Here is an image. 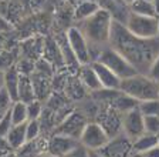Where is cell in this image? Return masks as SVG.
<instances>
[{"label":"cell","mask_w":159,"mask_h":157,"mask_svg":"<svg viewBox=\"0 0 159 157\" xmlns=\"http://www.w3.org/2000/svg\"><path fill=\"white\" fill-rule=\"evenodd\" d=\"M159 19V17H158ZM158 37H159V23H158Z\"/></svg>","instance_id":"ee69618b"},{"label":"cell","mask_w":159,"mask_h":157,"mask_svg":"<svg viewBox=\"0 0 159 157\" xmlns=\"http://www.w3.org/2000/svg\"><path fill=\"white\" fill-rule=\"evenodd\" d=\"M6 141L9 144L10 150H19L21 146H24L27 141L26 137V123L23 124H14L11 127V130L9 131V134L6 136Z\"/></svg>","instance_id":"ac0fdd59"},{"label":"cell","mask_w":159,"mask_h":157,"mask_svg":"<svg viewBox=\"0 0 159 157\" xmlns=\"http://www.w3.org/2000/svg\"><path fill=\"white\" fill-rule=\"evenodd\" d=\"M46 0H33V3L34 4H41V3H44Z\"/></svg>","instance_id":"7bdbcfd3"},{"label":"cell","mask_w":159,"mask_h":157,"mask_svg":"<svg viewBox=\"0 0 159 157\" xmlns=\"http://www.w3.org/2000/svg\"><path fill=\"white\" fill-rule=\"evenodd\" d=\"M19 81H20V71L17 67L13 66L9 70L4 71V89L13 99V101L19 100Z\"/></svg>","instance_id":"d6986e66"},{"label":"cell","mask_w":159,"mask_h":157,"mask_svg":"<svg viewBox=\"0 0 159 157\" xmlns=\"http://www.w3.org/2000/svg\"><path fill=\"white\" fill-rule=\"evenodd\" d=\"M119 90H122L139 103L159 97V83L145 73H135L134 76L121 80Z\"/></svg>","instance_id":"3957f363"},{"label":"cell","mask_w":159,"mask_h":157,"mask_svg":"<svg viewBox=\"0 0 159 157\" xmlns=\"http://www.w3.org/2000/svg\"><path fill=\"white\" fill-rule=\"evenodd\" d=\"M63 157H89V150L85 149L83 144H77L73 150H70L68 153Z\"/></svg>","instance_id":"1f68e13d"},{"label":"cell","mask_w":159,"mask_h":157,"mask_svg":"<svg viewBox=\"0 0 159 157\" xmlns=\"http://www.w3.org/2000/svg\"><path fill=\"white\" fill-rule=\"evenodd\" d=\"M87 123H88V119L77 107H74L73 110L70 113H67V116L57 124L53 133L64 134V136H68L75 139V140H80L81 133H83L84 127L87 126Z\"/></svg>","instance_id":"8992f818"},{"label":"cell","mask_w":159,"mask_h":157,"mask_svg":"<svg viewBox=\"0 0 159 157\" xmlns=\"http://www.w3.org/2000/svg\"><path fill=\"white\" fill-rule=\"evenodd\" d=\"M152 2H153V4H155L156 13H158V16H159V0H152Z\"/></svg>","instance_id":"f35d334b"},{"label":"cell","mask_w":159,"mask_h":157,"mask_svg":"<svg viewBox=\"0 0 159 157\" xmlns=\"http://www.w3.org/2000/svg\"><path fill=\"white\" fill-rule=\"evenodd\" d=\"M95 121H98L102 126V129L109 137L122 133V113H119L118 110L108 104H99Z\"/></svg>","instance_id":"ba28073f"},{"label":"cell","mask_w":159,"mask_h":157,"mask_svg":"<svg viewBox=\"0 0 159 157\" xmlns=\"http://www.w3.org/2000/svg\"><path fill=\"white\" fill-rule=\"evenodd\" d=\"M77 144H80V141L73 139V137L58 134V133H51L47 137L46 151L50 154H53V156L63 157V156H66L70 150H73Z\"/></svg>","instance_id":"7c38bea8"},{"label":"cell","mask_w":159,"mask_h":157,"mask_svg":"<svg viewBox=\"0 0 159 157\" xmlns=\"http://www.w3.org/2000/svg\"><path fill=\"white\" fill-rule=\"evenodd\" d=\"M146 74H148L151 79H153V80H156L159 83V54L155 57V60L152 61V64H151V67H149V70Z\"/></svg>","instance_id":"d6a6232c"},{"label":"cell","mask_w":159,"mask_h":157,"mask_svg":"<svg viewBox=\"0 0 159 157\" xmlns=\"http://www.w3.org/2000/svg\"><path fill=\"white\" fill-rule=\"evenodd\" d=\"M109 140V136L102 129V126L95 120H91L84 127L81 137H80V144H83L89 151H98L102 149L104 144Z\"/></svg>","instance_id":"52a82bcc"},{"label":"cell","mask_w":159,"mask_h":157,"mask_svg":"<svg viewBox=\"0 0 159 157\" xmlns=\"http://www.w3.org/2000/svg\"><path fill=\"white\" fill-rule=\"evenodd\" d=\"M64 91L67 93L70 100L75 101V103L84 100L85 97L89 96V91L87 90L85 87H84V84L80 81L77 74H73L71 77H68V80H67V83H66V87H64Z\"/></svg>","instance_id":"e0dca14e"},{"label":"cell","mask_w":159,"mask_h":157,"mask_svg":"<svg viewBox=\"0 0 159 157\" xmlns=\"http://www.w3.org/2000/svg\"><path fill=\"white\" fill-rule=\"evenodd\" d=\"M19 100L24 101V103H30V101L36 100V93H34V87H33V83H31V79H30V76H26V74H20Z\"/></svg>","instance_id":"7402d4cb"},{"label":"cell","mask_w":159,"mask_h":157,"mask_svg":"<svg viewBox=\"0 0 159 157\" xmlns=\"http://www.w3.org/2000/svg\"><path fill=\"white\" fill-rule=\"evenodd\" d=\"M122 133L131 140L145 133V117L138 107L122 114Z\"/></svg>","instance_id":"8fae6325"},{"label":"cell","mask_w":159,"mask_h":157,"mask_svg":"<svg viewBox=\"0 0 159 157\" xmlns=\"http://www.w3.org/2000/svg\"><path fill=\"white\" fill-rule=\"evenodd\" d=\"M10 116L13 124H23L29 120V114H27V103L21 100L13 101L11 107H10Z\"/></svg>","instance_id":"cb8c5ba5"},{"label":"cell","mask_w":159,"mask_h":157,"mask_svg":"<svg viewBox=\"0 0 159 157\" xmlns=\"http://www.w3.org/2000/svg\"><path fill=\"white\" fill-rule=\"evenodd\" d=\"M43 136V131H41V124L40 120H27L26 121V137L27 141L36 140Z\"/></svg>","instance_id":"484cf974"},{"label":"cell","mask_w":159,"mask_h":157,"mask_svg":"<svg viewBox=\"0 0 159 157\" xmlns=\"http://www.w3.org/2000/svg\"><path fill=\"white\" fill-rule=\"evenodd\" d=\"M44 104L40 100H33L27 103V114H29V120H39L41 113H43Z\"/></svg>","instance_id":"83f0119b"},{"label":"cell","mask_w":159,"mask_h":157,"mask_svg":"<svg viewBox=\"0 0 159 157\" xmlns=\"http://www.w3.org/2000/svg\"><path fill=\"white\" fill-rule=\"evenodd\" d=\"M125 2H126V3H131V2H132V0H125Z\"/></svg>","instance_id":"f6af8a7d"},{"label":"cell","mask_w":159,"mask_h":157,"mask_svg":"<svg viewBox=\"0 0 159 157\" xmlns=\"http://www.w3.org/2000/svg\"><path fill=\"white\" fill-rule=\"evenodd\" d=\"M91 66L94 67L97 76H98V80L102 86V89H109V90H116L121 86V79L114 73L111 69L102 64L101 61H93Z\"/></svg>","instance_id":"5bb4252c"},{"label":"cell","mask_w":159,"mask_h":157,"mask_svg":"<svg viewBox=\"0 0 159 157\" xmlns=\"http://www.w3.org/2000/svg\"><path fill=\"white\" fill-rule=\"evenodd\" d=\"M13 104V99L10 97V94L6 91V89H2L0 90V120L6 116L10 111V107Z\"/></svg>","instance_id":"f1b7e54d"},{"label":"cell","mask_w":159,"mask_h":157,"mask_svg":"<svg viewBox=\"0 0 159 157\" xmlns=\"http://www.w3.org/2000/svg\"><path fill=\"white\" fill-rule=\"evenodd\" d=\"M67 42H68L71 50H73L75 59L80 64H89L91 56H89V43L77 26H71L66 32Z\"/></svg>","instance_id":"9c48e42d"},{"label":"cell","mask_w":159,"mask_h":157,"mask_svg":"<svg viewBox=\"0 0 159 157\" xmlns=\"http://www.w3.org/2000/svg\"><path fill=\"white\" fill-rule=\"evenodd\" d=\"M145 131L159 136V116L145 117Z\"/></svg>","instance_id":"f546056e"},{"label":"cell","mask_w":159,"mask_h":157,"mask_svg":"<svg viewBox=\"0 0 159 157\" xmlns=\"http://www.w3.org/2000/svg\"><path fill=\"white\" fill-rule=\"evenodd\" d=\"M98 151L104 157H131V154L134 153L132 140L128 139L124 133L116 134L114 137H109V140Z\"/></svg>","instance_id":"30bf717a"},{"label":"cell","mask_w":159,"mask_h":157,"mask_svg":"<svg viewBox=\"0 0 159 157\" xmlns=\"http://www.w3.org/2000/svg\"><path fill=\"white\" fill-rule=\"evenodd\" d=\"M14 124H13V120H11V116H10V111H9V113L0 120V137L6 139V136L9 134V131L11 130Z\"/></svg>","instance_id":"4dcf8cb0"},{"label":"cell","mask_w":159,"mask_h":157,"mask_svg":"<svg viewBox=\"0 0 159 157\" xmlns=\"http://www.w3.org/2000/svg\"><path fill=\"white\" fill-rule=\"evenodd\" d=\"M98 9H99V6L97 3V0H81L74 7V12H73L74 20L78 22V23L85 20L89 16H93Z\"/></svg>","instance_id":"44dd1931"},{"label":"cell","mask_w":159,"mask_h":157,"mask_svg":"<svg viewBox=\"0 0 159 157\" xmlns=\"http://www.w3.org/2000/svg\"><path fill=\"white\" fill-rule=\"evenodd\" d=\"M134 66L138 73H148L149 67L159 54V39H141L132 34L124 23L114 20L109 44Z\"/></svg>","instance_id":"6da1fadb"},{"label":"cell","mask_w":159,"mask_h":157,"mask_svg":"<svg viewBox=\"0 0 159 157\" xmlns=\"http://www.w3.org/2000/svg\"><path fill=\"white\" fill-rule=\"evenodd\" d=\"M129 9L132 13L143 14V16H158L152 0H132L129 3Z\"/></svg>","instance_id":"603a6c76"},{"label":"cell","mask_w":159,"mask_h":157,"mask_svg":"<svg viewBox=\"0 0 159 157\" xmlns=\"http://www.w3.org/2000/svg\"><path fill=\"white\" fill-rule=\"evenodd\" d=\"M77 77H78L80 81L84 84V87H85L89 93H94V91L102 89V86H101V83L98 80V76H97L94 67L91 66V63L81 64L78 71H77Z\"/></svg>","instance_id":"2e32d148"},{"label":"cell","mask_w":159,"mask_h":157,"mask_svg":"<svg viewBox=\"0 0 159 157\" xmlns=\"http://www.w3.org/2000/svg\"><path fill=\"white\" fill-rule=\"evenodd\" d=\"M159 16H143V14L129 13L125 26L129 32L141 39H159L158 23Z\"/></svg>","instance_id":"277c9868"},{"label":"cell","mask_w":159,"mask_h":157,"mask_svg":"<svg viewBox=\"0 0 159 157\" xmlns=\"http://www.w3.org/2000/svg\"><path fill=\"white\" fill-rule=\"evenodd\" d=\"M3 157H17V154H16V151L10 150V151H7V153H4Z\"/></svg>","instance_id":"8d00e7d4"},{"label":"cell","mask_w":159,"mask_h":157,"mask_svg":"<svg viewBox=\"0 0 159 157\" xmlns=\"http://www.w3.org/2000/svg\"><path fill=\"white\" fill-rule=\"evenodd\" d=\"M54 40H56L57 46H58V49H60V53H61V57H63L64 66H66L70 71H73L74 74H77V71H78L81 64L78 63V60H77L75 56H74L73 50H71V47H70L68 42H67L66 33H61L60 36H57Z\"/></svg>","instance_id":"9a60e30c"},{"label":"cell","mask_w":159,"mask_h":157,"mask_svg":"<svg viewBox=\"0 0 159 157\" xmlns=\"http://www.w3.org/2000/svg\"><path fill=\"white\" fill-rule=\"evenodd\" d=\"M4 87V71H0V90Z\"/></svg>","instance_id":"d590c367"},{"label":"cell","mask_w":159,"mask_h":157,"mask_svg":"<svg viewBox=\"0 0 159 157\" xmlns=\"http://www.w3.org/2000/svg\"><path fill=\"white\" fill-rule=\"evenodd\" d=\"M159 143V136L158 134H152L145 131L139 137H136L135 140H132V149L136 153H146V151L152 150L153 147H156Z\"/></svg>","instance_id":"ffe728a7"},{"label":"cell","mask_w":159,"mask_h":157,"mask_svg":"<svg viewBox=\"0 0 159 157\" xmlns=\"http://www.w3.org/2000/svg\"><path fill=\"white\" fill-rule=\"evenodd\" d=\"M4 49H6V47H4V42H3V40H0V53H2V52H3Z\"/></svg>","instance_id":"b9f144b4"},{"label":"cell","mask_w":159,"mask_h":157,"mask_svg":"<svg viewBox=\"0 0 159 157\" xmlns=\"http://www.w3.org/2000/svg\"><path fill=\"white\" fill-rule=\"evenodd\" d=\"M89 157H104L99 151H89Z\"/></svg>","instance_id":"74e56055"},{"label":"cell","mask_w":159,"mask_h":157,"mask_svg":"<svg viewBox=\"0 0 159 157\" xmlns=\"http://www.w3.org/2000/svg\"><path fill=\"white\" fill-rule=\"evenodd\" d=\"M131 157H146V156L142 154V153H136V151H134V153L131 154Z\"/></svg>","instance_id":"ab89813d"},{"label":"cell","mask_w":159,"mask_h":157,"mask_svg":"<svg viewBox=\"0 0 159 157\" xmlns=\"http://www.w3.org/2000/svg\"><path fill=\"white\" fill-rule=\"evenodd\" d=\"M138 109L143 114V117L159 116V97L151 99V100H145V101H139Z\"/></svg>","instance_id":"d4e9b609"},{"label":"cell","mask_w":159,"mask_h":157,"mask_svg":"<svg viewBox=\"0 0 159 157\" xmlns=\"http://www.w3.org/2000/svg\"><path fill=\"white\" fill-rule=\"evenodd\" d=\"M39 157H57V156H53V154H50V153H47V151H44V153H41Z\"/></svg>","instance_id":"60d3db41"},{"label":"cell","mask_w":159,"mask_h":157,"mask_svg":"<svg viewBox=\"0 0 159 157\" xmlns=\"http://www.w3.org/2000/svg\"><path fill=\"white\" fill-rule=\"evenodd\" d=\"M13 66H16V53L14 50L4 49L0 53V71H6Z\"/></svg>","instance_id":"4316f807"},{"label":"cell","mask_w":159,"mask_h":157,"mask_svg":"<svg viewBox=\"0 0 159 157\" xmlns=\"http://www.w3.org/2000/svg\"><path fill=\"white\" fill-rule=\"evenodd\" d=\"M99 9L108 12L115 22L125 24L126 19H128L131 9H129V3H126L125 0H97Z\"/></svg>","instance_id":"4fadbf2b"},{"label":"cell","mask_w":159,"mask_h":157,"mask_svg":"<svg viewBox=\"0 0 159 157\" xmlns=\"http://www.w3.org/2000/svg\"><path fill=\"white\" fill-rule=\"evenodd\" d=\"M146 157H159V146H156V147H153L152 150H149V151H146V153H143Z\"/></svg>","instance_id":"e575fe53"},{"label":"cell","mask_w":159,"mask_h":157,"mask_svg":"<svg viewBox=\"0 0 159 157\" xmlns=\"http://www.w3.org/2000/svg\"><path fill=\"white\" fill-rule=\"evenodd\" d=\"M11 30H13V24H11V22H10L6 16H3V14L0 13V33L6 34Z\"/></svg>","instance_id":"836d02e7"},{"label":"cell","mask_w":159,"mask_h":157,"mask_svg":"<svg viewBox=\"0 0 159 157\" xmlns=\"http://www.w3.org/2000/svg\"><path fill=\"white\" fill-rule=\"evenodd\" d=\"M158 146H159V143H158Z\"/></svg>","instance_id":"bcb514c9"},{"label":"cell","mask_w":159,"mask_h":157,"mask_svg":"<svg viewBox=\"0 0 159 157\" xmlns=\"http://www.w3.org/2000/svg\"><path fill=\"white\" fill-rule=\"evenodd\" d=\"M114 19L108 12L98 9L93 16L88 19L80 22L75 24L80 30L83 32L85 39L89 44L105 47L109 44V36H111V29H112Z\"/></svg>","instance_id":"7a4b0ae2"},{"label":"cell","mask_w":159,"mask_h":157,"mask_svg":"<svg viewBox=\"0 0 159 157\" xmlns=\"http://www.w3.org/2000/svg\"><path fill=\"white\" fill-rule=\"evenodd\" d=\"M97 61H101L102 64H105V66L108 67V69H111L121 80L138 73V71L134 69L132 64L129 63L121 53H118L115 49H112L111 46L104 47Z\"/></svg>","instance_id":"5b68a950"}]
</instances>
